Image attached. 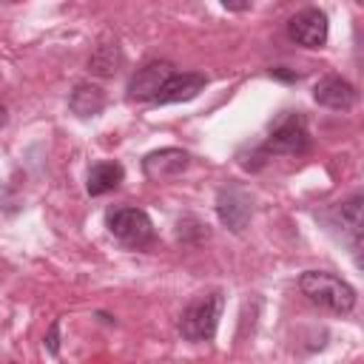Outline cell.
<instances>
[{
	"label": "cell",
	"instance_id": "cell-6",
	"mask_svg": "<svg viewBox=\"0 0 364 364\" xmlns=\"http://www.w3.org/2000/svg\"><path fill=\"white\" fill-rule=\"evenodd\" d=\"M327 14L321 9H304L287 23V37L304 48H321L327 43Z\"/></svg>",
	"mask_w": 364,
	"mask_h": 364
},
{
	"label": "cell",
	"instance_id": "cell-3",
	"mask_svg": "<svg viewBox=\"0 0 364 364\" xmlns=\"http://www.w3.org/2000/svg\"><path fill=\"white\" fill-rule=\"evenodd\" d=\"M307 145H310V131H307L304 117L299 111H284L273 122V128H270V134H267V139L262 145V154H287V156H296V154H304Z\"/></svg>",
	"mask_w": 364,
	"mask_h": 364
},
{
	"label": "cell",
	"instance_id": "cell-4",
	"mask_svg": "<svg viewBox=\"0 0 364 364\" xmlns=\"http://www.w3.org/2000/svg\"><path fill=\"white\" fill-rule=\"evenodd\" d=\"M108 230L125 247H145L154 242V222L139 208H114L105 216Z\"/></svg>",
	"mask_w": 364,
	"mask_h": 364
},
{
	"label": "cell",
	"instance_id": "cell-12",
	"mask_svg": "<svg viewBox=\"0 0 364 364\" xmlns=\"http://www.w3.org/2000/svg\"><path fill=\"white\" fill-rule=\"evenodd\" d=\"M68 108L77 117H97L105 108V91L94 82H77L68 94Z\"/></svg>",
	"mask_w": 364,
	"mask_h": 364
},
{
	"label": "cell",
	"instance_id": "cell-9",
	"mask_svg": "<svg viewBox=\"0 0 364 364\" xmlns=\"http://www.w3.org/2000/svg\"><path fill=\"white\" fill-rule=\"evenodd\" d=\"M313 100H316L318 105H324V108L347 111V108L355 105L358 94H355V88H353L347 80H341V77H324V80L316 82V88H313Z\"/></svg>",
	"mask_w": 364,
	"mask_h": 364
},
{
	"label": "cell",
	"instance_id": "cell-11",
	"mask_svg": "<svg viewBox=\"0 0 364 364\" xmlns=\"http://www.w3.org/2000/svg\"><path fill=\"white\" fill-rule=\"evenodd\" d=\"M122 176H125V171H122V165H119V162H114V159H102V162L91 165V171H88V182H85V191H88L91 196L111 193V191H117V188H119Z\"/></svg>",
	"mask_w": 364,
	"mask_h": 364
},
{
	"label": "cell",
	"instance_id": "cell-10",
	"mask_svg": "<svg viewBox=\"0 0 364 364\" xmlns=\"http://www.w3.org/2000/svg\"><path fill=\"white\" fill-rule=\"evenodd\" d=\"M205 74H173L165 85H162V91L156 94V100L154 102H159V105H168V102H185V100H193L202 88H205Z\"/></svg>",
	"mask_w": 364,
	"mask_h": 364
},
{
	"label": "cell",
	"instance_id": "cell-5",
	"mask_svg": "<svg viewBox=\"0 0 364 364\" xmlns=\"http://www.w3.org/2000/svg\"><path fill=\"white\" fill-rule=\"evenodd\" d=\"M216 216L233 233H242L253 216V196L239 182H228L216 193Z\"/></svg>",
	"mask_w": 364,
	"mask_h": 364
},
{
	"label": "cell",
	"instance_id": "cell-7",
	"mask_svg": "<svg viewBox=\"0 0 364 364\" xmlns=\"http://www.w3.org/2000/svg\"><path fill=\"white\" fill-rule=\"evenodd\" d=\"M171 77H173V65L168 60H151L134 71V77L128 82V97L131 100H156V94L162 91V85Z\"/></svg>",
	"mask_w": 364,
	"mask_h": 364
},
{
	"label": "cell",
	"instance_id": "cell-16",
	"mask_svg": "<svg viewBox=\"0 0 364 364\" xmlns=\"http://www.w3.org/2000/svg\"><path fill=\"white\" fill-rule=\"evenodd\" d=\"M3 122H6V108L0 105V125H3Z\"/></svg>",
	"mask_w": 364,
	"mask_h": 364
},
{
	"label": "cell",
	"instance_id": "cell-1",
	"mask_svg": "<svg viewBox=\"0 0 364 364\" xmlns=\"http://www.w3.org/2000/svg\"><path fill=\"white\" fill-rule=\"evenodd\" d=\"M299 290L313 304H318L330 313H338V316H347L355 307V290L344 279H338L336 273H327V270H304L299 279Z\"/></svg>",
	"mask_w": 364,
	"mask_h": 364
},
{
	"label": "cell",
	"instance_id": "cell-14",
	"mask_svg": "<svg viewBox=\"0 0 364 364\" xmlns=\"http://www.w3.org/2000/svg\"><path fill=\"white\" fill-rule=\"evenodd\" d=\"M338 222H341V228L350 230L353 247H358V236H361V196L358 193L338 208Z\"/></svg>",
	"mask_w": 364,
	"mask_h": 364
},
{
	"label": "cell",
	"instance_id": "cell-8",
	"mask_svg": "<svg viewBox=\"0 0 364 364\" xmlns=\"http://www.w3.org/2000/svg\"><path fill=\"white\" fill-rule=\"evenodd\" d=\"M188 165H191L188 151H179V148H162V151H154V154H148V156L142 159V173H145L148 179L162 182V179H173V176H179Z\"/></svg>",
	"mask_w": 364,
	"mask_h": 364
},
{
	"label": "cell",
	"instance_id": "cell-2",
	"mask_svg": "<svg viewBox=\"0 0 364 364\" xmlns=\"http://www.w3.org/2000/svg\"><path fill=\"white\" fill-rule=\"evenodd\" d=\"M222 307H225L222 290L199 293L182 310V316H179V333L188 341H210L216 336V327H219V318H222Z\"/></svg>",
	"mask_w": 364,
	"mask_h": 364
},
{
	"label": "cell",
	"instance_id": "cell-15",
	"mask_svg": "<svg viewBox=\"0 0 364 364\" xmlns=\"http://www.w3.org/2000/svg\"><path fill=\"white\" fill-rule=\"evenodd\" d=\"M270 74L273 77H279V80H287V82H296L301 74H296V71H287L284 65H276V68H270Z\"/></svg>",
	"mask_w": 364,
	"mask_h": 364
},
{
	"label": "cell",
	"instance_id": "cell-13",
	"mask_svg": "<svg viewBox=\"0 0 364 364\" xmlns=\"http://www.w3.org/2000/svg\"><path fill=\"white\" fill-rule=\"evenodd\" d=\"M119 65H122V51L117 43H102L88 60V71L97 77H114Z\"/></svg>",
	"mask_w": 364,
	"mask_h": 364
}]
</instances>
